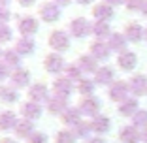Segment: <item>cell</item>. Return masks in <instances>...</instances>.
Returning <instances> with one entry per match:
<instances>
[{
    "label": "cell",
    "instance_id": "83f0119b",
    "mask_svg": "<svg viewBox=\"0 0 147 143\" xmlns=\"http://www.w3.org/2000/svg\"><path fill=\"white\" fill-rule=\"evenodd\" d=\"M76 91H78L83 98H85V96H92L94 91H96V81L85 75V77H81L78 83H76Z\"/></svg>",
    "mask_w": 147,
    "mask_h": 143
},
{
    "label": "cell",
    "instance_id": "4316f807",
    "mask_svg": "<svg viewBox=\"0 0 147 143\" xmlns=\"http://www.w3.org/2000/svg\"><path fill=\"white\" fill-rule=\"evenodd\" d=\"M123 34L126 36V40H128V44L132 42V44H140L143 38V26L140 25V23H128V25L125 26V32Z\"/></svg>",
    "mask_w": 147,
    "mask_h": 143
},
{
    "label": "cell",
    "instance_id": "7402d4cb",
    "mask_svg": "<svg viewBox=\"0 0 147 143\" xmlns=\"http://www.w3.org/2000/svg\"><path fill=\"white\" fill-rule=\"evenodd\" d=\"M76 62L79 64V68L83 70V74H96V70L100 68L98 66V60H96L92 55H89V53H83V55H79L78 58H76Z\"/></svg>",
    "mask_w": 147,
    "mask_h": 143
},
{
    "label": "cell",
    "instance_id": "7c38bea8",
    "mask_svg": "<svg viewBox=\"0 0 147 143\" xmlns=\"http://www.w3.org/2000/svg\"><path fill=\"white\" fill-rule=\"evenodd\" d=\"M128 94H130V87L125 81H113L108 87V98L111 102H115V104H121L126 98H130Z\"/></svg>",
    "mask_w": 147,
    "mask_h": 143
},
{
    "label": "cell",
    "instance_id": "d4e9b609",
    "mask_svg": "<svg viewBox=\"0 0 147 143\" xmlns=\"http://www.w3.org/2000/svg\"><path fill=\"white\" fill-rule=\"evenodd\" d=\"M119 139L123 143H138L142 139V130L136 128L134 124H128V126H123L121 132H119Z\"/></svg>",
    "mask_w": 147,
    "mask_h": 143
},
{
    "label": "cell",
    "instance_id": "2e32d148",
    "mask_svg": "<svg viewBox=\"0 0 147 143\" xmlns=\"http://www.w3.org/2000/svg\"><path fill=\"white\" fill-rule=\"evenodd\" d=\"M19 96H21V91L11 87L9 83H0V104L15 105L19 104Z\"/></svg>",
    "mask_w": 147,
    "mask_h": 143
},
{
    "label": "cell",
    "instance_id": "f1b7e54d",
    "mask_svg": "<svg viewBox=\"0 0 147 143\" xmlns=\"http://www.w3.org/2000/svg\"><path fill=\"white\" fill-rule=\"evenodd\" d=\"M2 60H4V64H8L11 70H15V68H21L23 56L13 47H8V49H4V53H2Z\"/></svg>",
    "mask_w": 147,
    "mask_h": 143
},
{
    "label": "cell",
    "instance_id": "816d5d0a",
    "mask_svg": "<svg viewBox=\"0 0 147 143\" xmlns=\"http://www.w3.org/2000/svg\"><path fill=\"white\" fill-rule=\"evenodd\" d=\"M2 53H4V49H2V45H0V58H2Z\"/></svg>",
    "mask_w": 147,
    "mask_h": 143
},
{
    "label": "cell",
    "instance_id": "7dc6e473",
    "mask_svg": "<svg viewBox=\"0 0 147 143\" xmlns=\"http://www.w3.org/2000/svg\"><path fill=\"white\" fill-rule=\"evenodd\" d=\"M76 2H78L79 6H91L92 2H94V0H76Z\"/></svg>",
    "mask_w": 147,
    "mask_h": 143
},
{
    "label": "cell",
    "instance_id": "836d02e7",
    "mask_svg": "<svg viewBox=\"0 0 147 143\" xmlns=\"http://www.w3.org/2000/svg\"><path fill=\"white\" fill-rule=\"evenodd\" d=\"M55 143H78V138L74 134V130L70 128H61V130L55 134Z\"/></svg>",
    "mask_w": 147,
    "mask_h": 143
},
{
    "label": "cell",
    "instance_id": "30bf717a",
    "mask_svg": "<svg viewBox=\"0 0 147 143\" xmlns=\"http://www.w3.org/2000/svg\"><path fill=\"white\" fill-rule=\"evenodd\" d=\"M74 91H76V83L70 81L66 75L53 77V83H51V92H53V94H57V96H64V98H70Z\"/></svg>",
    "mask_w": 147,
    "mask_h": 143
},
{
    "label": "cell",
    "instance_id": "681fc988",
    "mask_svg": "<svg viewBox=\"0 0 147 143\" xmlns=\"http://www.w3.org/2000/svg\"><path fill=\"white\" fill-rule=\"evenodd\" d=\"M142 141L147 143V128H143V130H142Z\"/></svg>",
    "mask_w": 147,
    "mask_h": 143
},
{
    "label": "cell",
    "instance_id": "52a82bcc",
    "mask_svg": "<svg viewBox=\"0 0 147 143\" xmlns=\"http://www.w3.org/2000/svg\"><path fill=\"white\" fill-rule=\"evenodd\" d=\"M51 94H53L51 87L43 81H34L26 89V100H32V102H38V104H45Z\"/></svg>",
    "mask_w": 147,
    "mask_h": 143
},
{
    "label": "cell",
    "instance_id": "3957f363",
    "mask_svg": "<svg viewBox=\"0 0 147 143\" xmlns=\"http://www.w3.org/2000/svg\"><path fill=\"white\" fill-rule=\"evenodd\" d=\"M40 19L38 15H30V13H21L15 15V30L19 32V36H30L34 38L40 30Z\"/></svg>",
    "mask_w": 147,
    "mask_h": 143
},
{
    "label": "cell",
    "instance_id": "d6986e66",
    "mask_svg": "<svg viewBox=\"0 0 147 143\" xmlns=\"http://www.w3.org/2000/svg\"><path fill=\"white\" fill-rule=\"evenodd\" d=\"M91 13H92V17H94V21H106V23H109L113 17H115L113 6L106 4L104 0H102V2H98V4H94V6H92Z\"/></svg>",
    "mask_w": 147,
    "mask_h": 143
},
{
    "label": "cell",
    "instance_id": "9c48e42d",
    "mask_svg": "<svg viewBox=\"0 0 147 143\" xmlns=\"http://www.w3.org/2000/svg\"><path fill=\"white\" fill-rule=\"evenodd\" d=\"M45 111L53 117H61L62 113L70 107V98H64V96H57V94H51L49 100L43 104Z\"/></svg>",
    "mask_w": 147,
    "mask_h": 143
},
{
    "label": "cell",
    "instance_id": "ffe728a7",
    "mask_svg": "<svg viewBox=\"0 0 147 143\" xmlns=\"http://www.w3.org/2000/svg\"><path fill=\"white\" fill-rule=\"evenodd\" d=\"M91 126H92V134L104 136V134H108V132L111 130V121H109L108 115H102V113H98L96 117L91 119Z\"/></svg>",
    "mask_w": 147,
    "mask_h": 143
},
{
    "label": "cell",
    "instance_id": "f546056e",
    "mask_svg": "<svg viewBox=\"0 0 147 143\" xmlns=\"http://www.w3.org/2000/svg\"><path fill=\"white\" fill-rule=\"evenodd\" d=\"M92 36H94V40H102V42H106V40L111 36V26H109V23L94 21V23H92Z\"/></svg>",
    "mask_w": 147,
    "mask_h": 143
},
{
    "label": "cell",
    "instance_id": "f907efd6",
    "mask_svg": "<svg viewBox=\"0 0 147 143\" xmlns=\"http://www.w3.org/2000/svg\"><path fill=\"white\" fill-rule=\"evenodd\" d=\"M143 38L147 40V26H145V28H143Z\"/></svg>",
    "mask_w": 147,
    "mask_h": 143
},
{
    "label": "cell",
    "instance_id": "4fadbf2b",
    "mask_svg": "<svg viewBox=\"0 0 147 143\" xmlns=\"http://www.w3.org/2000/svg\"><path fill=\"white\" fill-rule=\"evenodd\" d=\"M59 121L62 122L64 128H70V130H72V128H76V126L83 121V113H81V109H79L78 105H70L61 117H59Z\"/></svg>",
    "mask_w": 147,
    "mask_h": 143
},
{
    "label": "cell",
    "instance_id": "8d00e7d4",
    "mask_svg": "<svg viewBox=\"0 0 147 143\" xmlns=\"http://www.w3.org/2000/svg\"><path fill=\"white\" fill-rule=\"evenodd\" d=\"M26 143H49V138H47V134H45V132L36 130L34 134L30 136V139H28Z\"/></svg>",
    "mask_w": 147,
    "mask_h": 143
},
{
    "label": "cell",
    "instance_id": "7a4b0ae2",
    "mask_svg": "<svg viewBox=\"0 0 147 143\" xmlns=\"http://www.w3.org/2000/svg\"><path fill=\"white\" fill-rule=\"evenodd\" d=\"M38 19L45 25H55L61 21L62 17V8L57 4L55 0H43L38 4V11H36Z\"/></svg>",
    "mask_w": 147,
    "mask_h": 143
},
{
    "label": "cell",
    "instance_id": "1f68e13d",
    "mask_svg": "<svg viewBox=\"0 0 147 143\" xmlns=\"http://www.w3.org/2000/svg\"><path fill=\"white\" fill-rule=\"evenodd\" d=\"M74 134H76V138L78 139H83V141H87L89 138H92V126H91V121H85L83 119L81 122H79L76 128H72Z\"/></svg>",
    "mask_w": 147,
    "mask_h": 143
},
{
    "label": "cell",
    "instance_id": "ab89813d",
    "mask_svg": "<svg viewBox=\"0 0 147 143\" xmlns=\"http://www.w3.org/2000/svg\"><path fill=\"white\" fill-rule=\"evenodd\" d=\"M143 6V0H125V8L128 11H140Z\"/></svg>",
    "mask_w": 147,
    "mask_h": 143
},
{
    "label": "cell",
    "instance_id": "5b68a950",
    "mask_svg": "<svg viewBox=\"0 0 147 143\" xmlns=\"http://www.w3.org/2000/svg\"><path fill=\"white\" fill-rule=\"evenodd\" d=\"M66 30L70 32V36H72L74 40H85L92 34V23L87 17H83V15H78V17L70 19Z\"/></svg>",
    "mask_w": 147,
    "mask_h": 143
},
{
    "label": "cell",
    "instance_id": "ba28073f",
    "mask_svg": "<svg viewBox=\"0 0 147 143\" xmlns=\"http://www.w3.org/2000/svg\"><path fill=\"white\" fill-rule=\"evenodd\" d=\"M9 85L11 87H15L17 91H26V89L32 85V75H30V72L26 68H15V70H11V75H9Z\"/></svg>",
    "mask_w": 147,
    "mask_h": 143
},
{
    "label": "cell",
    "instance_id": "c3c4849f",
    "mask_svg": "<svg viewBox=\"0 0 147 143\" xmlns=\"http://www.w3.org/2000/svg\"><path fill=\"white\" fill-rule=\"evenodd\" d=\"M140 11H142L143 17H147V0H143V6H142V9H140Z\"/></svg>",
    "mask_w": 147,
    "mask_h": 143
},
{
    "label": "cell",
    "instance_id": "f6af8a7d",
    "mask_svg": "<svg viewBox=\"0 0 147 143\" xmlns=\"http://www.w3.org/2000/svg\"><path fill=\"white\" fill-rule=\"evenodd\" d=\"M55 2L61 6V8H66V6H70L72 2H76V0H55Z\"/></svg>",
    "mask_w": 147,
    "mask_h": 143
},
{
    "label": "cell",
    "instance_id": "6da1fadb",
    "mask_svg": "<svg viewBox=\"0 0 147 143\" xmlns=\"http://www.w3.org/2000/svg\"><path fill=\"white\" fill-rule=\"evenodd\" d=\"M47 47L53 53L64 55L72 47V36H70V32L64 30V28H53L47 34Z\"/></svg>",
    "mask_w": 147,
    "mask_h": 143
},
{
    "label": "cell",
    "instance_id": "cb8c5ba5",
    "mask_svg": "<svg viewBox=\"0 0 147 143\" xmlns=\"http://www.w3.org/2000/svg\"><path fill=\"white\" fill-rule=\"evenodd\" d=\"M136 64H138V55L132 51L119 53V56H117V66L125 72H132L136 68Z\"/></svg>",
    "mask_w": 147,
    "mask_h": 143
},
{
    "label": "cell",
    "instance_id": "9a60e30c",
    "mask_svg": "<svg viewBox=\"0 0 147 143\" xmlns=\"http://www.w3.org/2000/svg\"><path fill=\"white\" fill-rule=\"evenodd\" d=\"M17 122H19V113H15L9 107L0 111V132H4V134L13 132L15 126H17Z\"/></svg>",
    "mask_w": 147,
    "mask_h": 143
},
{
    "label": "cell",
    "instance_id": "4dcf8cb0",
    "mask_svg": "<svg viewBox=\"0 0 147 143\" xmlns=\"http://www.w3.org/2000/svg\"><path fill=\"white\" fill-rule=\"evenodd\" d=\"M117 111L121 113L123 117H134L136 111H138V100L136 98H126L125 102H121V104L117 105Z\"/></svg>",
    "mask_w": 147,
    "mask_h": 143
},
{
    "label": "cell",
    "instance_id": "603a6c76",
    "mask_svg": "<svg viewBox=\"0 0 147 143\" xmlns=\"http://www.w3.org/2000/svg\"><path fill=\"white\" fill-rule=\"evenodd\" d=\"M106 42H108L111 53H125L126 45H128V40H126V36L123 32H111V36Z\"/></svg>",
    "mask_w": 147,
    "mask_h": 143
},
{
    "label": "cell",
    "instance_id": "277c9868",
    "mask_svg": "<svg viewBox=\"0 0 147 143\" xmlns=\"http://www.w3.org/2000/svg\"><path fill=\"white\" fill-rule=\"evenodd\" d=\"M68 62L64 60V55H61V53H53L49 51L47 55L43 56L42 60V66H43V72L49 75H53V77H59V75L64 74V68Z\"/></svg>",
    "mask_w": 147,
    "mask_h": 143
},
{
    "label": "cell",
    "instance_id": "ee69618b",
    "mask_svg": "<svg viewBox=\"0 0 147 143\" xmlns=\"http://www.w3.org/2000/svg\"><path fill=\"white\" fill-rule=\"evenodd\" d=\"M106 4H109V6H113V8H117V6H121V4H125V0H104Z\"/></svg>",
    "mask_w": 147,
    "mask_h": 143
},
{
    "label": "cell",
    "instance_id": "e0dca14e",
    "mask_svg": "<svg viewBox=\"0 0 147 143\" xmlns=\"http://www.w3.org/2000/svg\"><path fill=\"white\" fill-rule=\"evenodd\" d=\"M89 55H92L98 62H104V60H108V58H109L111 49H109L108 42L94 40V42H91V45H89Z\"/></svg>",
    "mask_w": 147,
    "mask_h": 143
},
{
    "label": "cell",
    "instance_id": "44dd1931",
    "mask_svg": "<svg viewBox=\"0 0 147 143\" xmlns=\"http://www.w3.org/2000/svg\"><path fill=\"white\" fill-rule=\"evenodd\" d=\"M94 81L96 85H102V87H109L113 81H115V70L111 66H100L94 74Z\"/></svg>",
    "mask_w": 147,
    "mask_h": 143
},
{
    "label": "cell",
    "instance_id": "8fae6325",
    "mask_svg": "<svg viewBox=\"0 0 147 143\" xmlns=\"http://www.w3.org/2000/svg\"><path fill=\"white\" fill-rule=\"evenodd\" d=\"M78 107L81 109V113H83V117H96L100 113V109H102V100L98 98V96H85V98H81L79 100V104H78Z\"/></svg>",
    "mask_w": 147,
    "mask_h": 143
},
{
    "label": "cell",
    "instance_id": "484cf974",
    "mask_svg": "<svg viewBox=\"0 0 147 143\" xmlns=\"http://www.w3.org/2000/svg\"><path fill=\"white\" fill-rule=\"evenodd\" d=\"M128 87H130V92L134 96H143L147 94V77L142 74L138 75H132L128 81Z\"/></svg>",
    "mask_w": 147,
    "mask_h": 143
},
{
    "label": "cell",
    "instance_id": "60d3db41",
    "mask_svg": "<svg viewBox=\"0 0 147 143\" xmlns=\"http://www.w3.org/2000/svg\"><path fill=\"white\" fill-rule=\"evenodd\" d=\"M21 8H25V9H28V8H34L36 4H38V0H15Z\"/></svg>",
    "mask_w": 147,
    "mask_h": 143
},
{
    "label": "cell",
    "instance_id": "5bb4252c",
    "mask_svg": "<svg viewBox=\"0 0 147 143\" xmlns=\"http://www.w3.org/2000/svg\"><path fill=\"white\" fill-rule=\"evenodd\" d=\"M36 47H38V45H36V38H30V36H19V38L13 42V49H15L23 58L34 55Z\"/></svg>",
    "mask_w": 147,
    "mask_h": 143
},
{
    "label": "cell",
    "instance_id": "b9f144b4",
    "mask_svg": "<svg viewBox=\"0 0 147 143\" xmlns=\"http://www.w3.org/2000/svg\"><path fill=\"white\" fill-rule=\"evenodd\" d=\"M0 143H19V139L11 138V136H4V138H0Z\"/></svg>",
    "mask_w": 147,
    "mask_h": 143
},
{
    "label": "cell",
    "instance_id": "ac0fdd59",
    "mask_svg": "<svg viewBox=\"0 0 147 143\" xmlns=\"http://www.w3.org/2000/svg\"><path fill=\"white\" fill-rule=\"evenodd\" d=\"M36 132V124L32 121H26V119H19L15 130H13V138H17L19 141H28L30 136Z\"/></svg>",
    "mask_w": 147,
    "mask_h": 143
},
{
    "label": "cell",
    "instance_id": "74e56055",
    "mask_svg": "<svg viewBox=\"0 0 147 143\" xmlns=\"http://www.w3.org/2000/svg\"><path fill=\"white\" fill-rule=\"evenodd\" d=\"M9 75H11V68L8 64H4V60L0 58V83L9 81Z\"/></svg>",
    "mask_w": 147,
    "mask_h": 143
},
{
    "label": "cell",
    "instance_id": "8992f818",
    "mask_svg": "<svg viewBox=\"0 0 147 143\" xmlns=\"http://www.w3.org/2000/svg\"><path fill=\"white\" fill-rule=\"evenodd\" d=\"M43 111H45L43 104L32 102V100H25V102L19 104V115H21V119H26V121H32V122L40 121L43 117Z\"/></svg>",
    "mask_w": 147,
    "mask_h": 143
},
{
    "label": "cell",
    "instance_id": "e575fe53",
    "mask_svg": "<svg viewBox=\"0 0 147 143\" xmlns=\"http://www.w3.org/2000/svg\"><path fill=\"white\" fill-rule=\"evenodd\" d=\"M15 38V30L11 25H0V45H6L9 42H13Z\"/></svg>",
    "mask_w": 147,
    "mask_h": 143
},
{
    "label": "cell",
    "instance_id": "f35d334b",
    "mask_svg": "<svg viewBox=\"0 0 147 143\" xmlns=\"http://www.w3.org/2000/svg\"><path fill=\"white\" fill-rule=\"evenodd\" d=\"M11 19H15L13 13H11V9L9 8H0V25H9Z\"/></svg>",
    "mask_w": 147,
    "mask_h": 143
},
{
    "label": "cell",
    "instance_id": "bcb514c9",
    "mask_svg": "<svg viewBox=\"0 0 147 143\" xmlns=\"http://www.w3.org/2000/svg\"><path fill=\"white\" fill-rule=\"evenodd\" d=\"M13 0H0V8H9Z\"/></svg>",
    "mask_w": 147,
    "mask_h": 143
},
{
    "label": "cell",
    "instance_id": "d6a6232c",
    "mask_svg": "<svg viewBox=\"0 0 147 143\" xmlns=\"http://www.w3.org/2000/svg\"><path fill=\"white\" fill-rule=\"evenodd\" d=\"M62 75H66V77L70 79V81H74V83H78L81 77H85V74H83V70L79 68V64L76 60L74 62H68L66 64V68H64V74Z\"/></svg>",
    "mask_w": 147,
    "mask_h": 143
},
{
    "label": "cell",
    "instance_id": "7bdbcfd3",
    "mask_svg": "<svg viewBox=\"0 0 147 143\" xmlns=\"http://www.w3.org/2000/svg\"><path fill=\"white\" fill-rule=\"evenodd\" d=\"M85 143H106V139L100 138V136H92V138H89Z\"/></svg>",
    "mask_w": 147,
    "mask_h": 143
},
{
    "label": "cell",
    "instance_id": "d590c367",
    "mask_svg": "<svg viewBox=\"0 0 147 143\" xmlns=\"http://www.w3.org/2000/svg\"><path fill=\"white\" fill-rule=\"evenodd\" d=\"M132 124L136 126V128H147V109H138L136 111V115L132 117Z\"/></svg>",
    "mask_w": 147,
    "mask_h": 143
}]
</instances>
